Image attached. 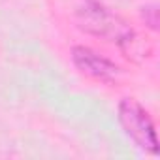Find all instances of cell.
I'll return each instance as SVG.
<instances>
[{"mask_svg": "<svg viewBox=\"0 0 160 160\" xmlns=\"http://www.w3.org/2000/svg\"><path fill=\"white\" fill-rule=\"evenodd\" d=\"M75 23L85 34L100 38L121 49H126L136 42V30L130 23L108 10L102 2L85 0V6H81L75 13Z\"/></svg>", "mask_w": 160, "mask_h": 160, "instance_id": "6da1fadb", "label": "cell"}, {"mask_svg": "<svg viewBox=\"0 0 160 160\" xmlns=\"http://www.w3.org/2000/svg\"><path fill=\"white\" fill-rule=\"evenodd\" d=\"M139 15L145 23V27L152 32L158 30V6L156 4H145L139 8Z\"/></svg>", "mask_w": 160, "mask_h": 160, "instance_id": "277c9868", "label": "cell"}, {"mask_svg": "<svg viewBox=\"0 0 160 160\" xmlns=\"http://www.w3.org/2000/svg\"><path fill=\"white\" fill-rule=\"evenodd\" d=\"M94 2H102V0H94Z\"/></svg>", "mask_w": 160, "mask_h": 160, "instance_id": "5b68a950", "label": "cell"}, {"mask_svg": "<svg viewBox=\"0 0 160 160\" xmlns=\"http://www.w3.org/2000/svg\"><path fill=\"white\" fill-rule=\"evenodd\" d=\"M70 57L73 66L83 75L100 83H113L117 81V77L121 73V68L113 60H109L108 57H104L102 53L87 45H73L70 51Z\"/></svg>", "mask_w": 160, "mask_h": 160, "instance_id": "3957f363", "label": "cell"}, {"mask_svg": "<svg viewBox=\"0 0 160 160\" xmlns=\"http://www.w3.org/2000/svg\"><path fill=\"white\" fill-rule=\"evenodd\" d=\"M117 119L122 132L147 154H158V138L149 111L136 98H122L117 106Z\"/></svg>", "mask_w": 160, "mask_h": 160, "instance_id": "7a4b0ae2", "label": "cell"}]
</instances>
